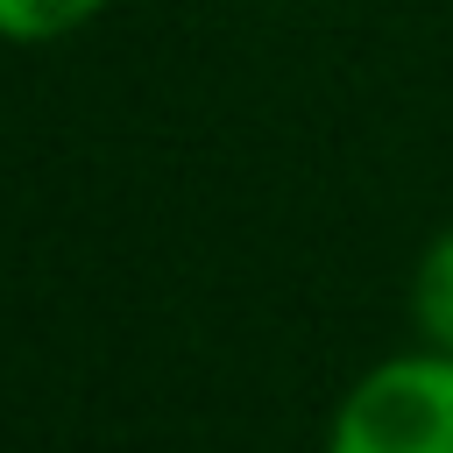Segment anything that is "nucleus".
<instances>
[{
    "label": "nucleus",
    "instance_id": "obj_1",
    "mask_svg": "<svg viewBox=\"0 0 453 453\" xmlns=\"http://www.w3.org/2000/svg\"><path fill=\"white\" fill-rule=\"evenodd\" d=\"M326 453H453V354L411 347L375 361L340 396Z\"/></svg>",
    "mask_w": 453,
    "mask_h": 453
},
{
    "label": "nucleus",
    "instance_id": "obj_2",
    "mask_svg": "<svg viewBox=\"0 0 453 453\" xmlns=\"http://www.w3.org/2000/svg\"><path fill=\"white\" fill-rule=\"evenodd\" d=\"M411 319H418L425 347L453 354V226L432 234L425 255H418V269H411Z\"/></svg>",
    "mask_w": 453,
    "mask_h": 453
},
{
    "label": "nucleus",
    "instance_id": "obj_3",
    "mask_svg": "<svg viewBox=\"0 0 453 453\" xmlns=\"http://www.w3.org/2000/svg\"><path fill=\"white\" fill-rule=\"evenodd\" d=\"M113 0H0V42L14 50H42V42H64L78 28H92Z\"/></svg>",
    "mask_w": 453,
    "mask_h": 453
}]
</instances>
